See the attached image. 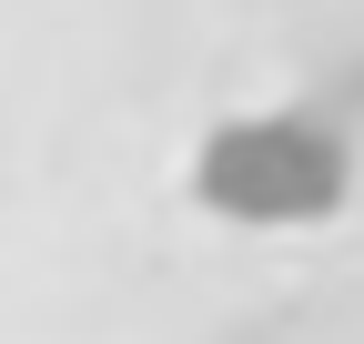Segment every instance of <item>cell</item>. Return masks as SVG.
Returning a JSON list of instances; mask_svg holds the SVG:
<instances>
[{"label":"cell","mask_w":364,"mask_h":344,"mask_svg":"<svg viewBox=\"0 0 364 344\" xmlns=\"http://www.w3.org/2000/svg\"><path fill=\"white\" fill-rule=\"evenodd\" d=\"M193 183L233 223H314L344 203V142H324L314 122H223Z\"/></svg>","instance_id":"6da1fadb"}]
</instances>
